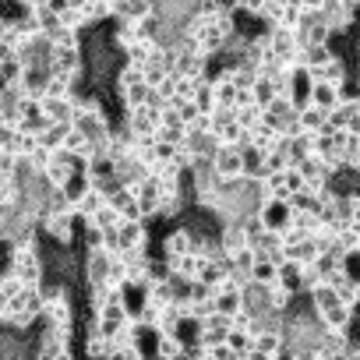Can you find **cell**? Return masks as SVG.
<instances>
[{
    "mask_svg": "<svg viewBox=\"0 0 360 360\" xmlns=\"http://www.w3.org/2000/svg\"><path fill=\"white\" fill-rule=\"evenodd\" d=\"M78 233H82V219H78L75 209H57V212H46L43 216V237L46 240L71 248L78 240Z\"/></svg>",
    "mask_w": 360,
    "mask_h": 360,
    "instance_id": "cell-1",
    "label": "cell"
},
{
    "mask_svg": "<svg viewBox=\"0 0 360 360\" xmlns=\"http://www.w3.org/2000/svg\"><path fill=\"white\" fill-rule=\"evenodd\" d=\"M113 262H117V251H110L106 244L103 248H89L85 251V286L106 283L110 272H113Z\"/></svg>",
    "mask_w": 360,
    "mask_h": 360,
    "instance_id": "cell-2",
    "label": "cell"
},
{
    "mask_svg": "<svg viewBox=\"0 0 360 360\" xmlns=\"http://www.w3.org/2000/svg\"><path fill=\"white\" fill-rule=\"evenodd\" d=\"M212 169L219 173L223 184H230V180H240V176H244V148L223 145V148L212 155Z\"/></svg>",
    "mask_w": 360,
    "mask_h": 360,
    "instance_id": "cell-3",
    "label": "cell"
},
{
    "mask_svg": "<svg viewBox=\"0 0 360 360\" xmlns=\"http://www.w3.org/2000/svg\"><path fill=\"white\" fill-rule=\"evenodd\" d=\"M159 251H162L166 258H176V255H188V251H195V233H191V226H188V223H180L176 230L162 233Z\"/></svg>",
    "mask_w": 360,
    "mask_h": 360,
    "instance_id": "cell-4",
    "label": "cell"
},
{
    "mask_svg": "<svg viewBox=\"0 0 360 360\" xmlns=\"http://www.w3.org/2000/svg\"><path fill=\"white\" fill-rule=\"evenodd\" d=\"M262 216H265V226L269 230H279L283 233L293 223V205H290V198H269L262 205Z\"/></svg>",
    "mask_w": 360,
    "mask_h": 360,
    "instance_id": "cell-5",
    "label": "cell"
},
{
    "mask_svg": "<svg viewBox=\"0 0 360 360\" xmlns=\"http://www.w3.org/2000/svg\"><path fill=\"white\" fill-rule=\"evenodd\" d=\"M283 353H286L283 328H258L255 332V356H283Z\"/></svg>",
    "mask_w": 360,
    "mask_h": 360,
    "instance_id": "cell-6",
    "label": "cell"
},
{
    "mask_svg": "<svg viewBox=\"0 0 360 360\" xmlns=\"http://www.w3.org/2000/svg\"><path fill=\"white\" fill-rule=\"evenodd\" d=\"M152 339H155L152 353H155L159 360H184V349H188V342L180 339L176 332H159V335H152Z\"/></svg>",
    "mask_w": 360,
    "mask_h": 360,
    "instance_id": "cell-7",
    "label": "cell"
},
{
    "mask_svg": "<svg viewBox=\"0 0 360 360\" xmlns=\"http://www.w3.org/2000/svg\"><path fill=\"white\" fill-rule=\"evenodd\" d=\"M279 283H283L290 293H311V290H307V272H304V262L286 258V262L279 265Z\"/></svg>",
    "mask_w": 360,
    "mask_h": 360,
    "instance_id": "cell-8",
    "label": "cell"
},
{
    "mask_svg": "<svg viewBox=\"0 0 360 360\" xmlns=\"http://www.w3.org/2000/svg\"><path fill=\"white\" fill-rule=\"evenodd\" d=\"M311 103L328 113V110H335L342 103V89L335 82H311Z\"/></svg>",
    "mask_w": 360,
    "mask_h": 360,
    "instance_id": "cell-9",
    "label": "cell"
},
{
    "mask_svg": "<svg viewBox=\"0 0 360 360\" xmlns=\"http://www.w3.org/2000/svg\"><path fill=\"white\" fill-rule=\"evenodd\" d=\"M155 15V0H113V18H148Z\"/></svg>",
    "mask_w": 360,
    "mask_h": 360,
    "instance_id": "cell-10",
    "label": "cell"
},
{
    "mask_svg": "<svg viewBox=\"0 0 360 360\" xmlns=\"http://www.w3.org/2000/svg\"><path fill=\"white\" fill-rule=\"evenodd\" d=\"M50 75H53L50 68H32V64H29V71H25V78H22V92L43 99L46 89H50Z\"/></svg>",
    "mask_w": 360,
    "mask_h": 360,
    "instance_id": "cell-11",
    "label": "cell"
},
{
    "mask_svg": "<svg viewBox=\"0 0 360 360\" xmlns=\"http://www.w3.org/2000/svg\"><path fill=\"white\" fill-rule=\"evenodd\" d=\"M297 120H300V127H304V131L318 134V131L328 124V113H325L321 106H314V103H304V106H297Z\"/></svg>",
    "mask_w": 360,
    "mask_h": 360,
    "instance_id": "cell-12",
    "label": "cell"
},
{
    "mask_svg": "<svg viewBox=\"0 0 360 360\" xmlns=\"http://www.w3.org/2000/svg\"><path fill=\"white\" fill-rule=\"evenodd\" d=\"M71 127H75V120H53L46 131H39V145H46L50 152H60V148H64V138H68Z\"/></svg>",
    "mask_w": 360,
    "mask_h": 360,
    "instance_id": "cell-13",
    "label": "cell"
},
{
    "mask_svg": "<svg viewBox=\"0 0 360 360\" xmlns=\"http://www.w3.org/2000/svg\"><path fill=\"white\" fill-rule=\"evenodd\" d=\"M148 92H152V85L145 78H138V82L117 89V99H120V106H141V103H148Z\"/></svg>",
    "mask_w": 360,
    "mask_h": 360,
    "instance_id": "cell-14",
    "label": "cell"
},
{
    "mask_svg": "<svg viewBox=\"0 0 360 360\" xmlns=\"http://www.w3.org/2000/svg\"><path fill=\"white\" fill-rule=\"evenodd\" d=\"M106 202H110V195H106V188H99V184H92V188H89V195H85V198L78 202V216H82V219H92V216H96V212H99V209H103Z\"/></svg>",
    "mask_w": 360,
    "mask_h": 360,
    "instance_id": "cell-15",
    "label": "cell"
},
{
    "mask_svg": "<svg viewBox=\"0 0 360 360\" xmlns=\"http://www.w3.org/2000/svg\"><path fill=\"white\" fill-rule=\"evenodd\" d=\"M226 342L233 346L237 360H248V356H255V332H248V328H230ZM255 360H258V356H255Z\"/></svg>",
    "mask_w": 360,
    "mask_h": 360,
    "instance_id": "cell-16",
    "label": "cell"
},
{
    "mask_svg": "<svg viewBox=\"0 0 360 360\" xmlns=\"http://www.w3.org/2000/svg\"><path fill=\"white\" fill-rule=\"evenodd\" d=\"M251 279L262 283V286H276V283H279V262L258 255V262H255V269H251Z\"/></svg>",
    "mask_w": 360,
    "mask_h": 360,
    "instance_id": "cell-17",
    "label": "cell"
},
{
    "mask_svg": "<svg viewBox=\"0 0 360 360\" xmlns=\"http://www.w3.org/2000/svg\"><path fill=\"white\" fill-rule=\"evenodd\" d=\"M332 57H335L332 43H311V46H304V68H307V71H314V68L328 64Z\"/></svg>",
    "mask_w": 360,
    "mask_h": 360,
    "instance_id": "cell-18",
    "label": "cell"
},
{
    "mask_svg": "<svg viewBox=\"0 0 360 360\" xmlns=\"http://www.w3.org/2000/svg\"><path fill=\"white\" fill-rule=\"evenodd\" d=\"M89 188H92V180H89V173H75L68 184H64V195L71 198V205H75V212H78V202L89 195Z\"/></svg>",
    "mask_w": 360,
    "mask_h": 360,
    "instance_id": "cell-19",
    "label": "cell"
},
{
    "mask_svg": "<svg viewBox=\"0 0 360 360\" xmlns=\"http://www.w3.org/2000/svg\"><path fill=\"white\" fill-rule=\"evenodd\" d=\"M0 180H22V155L0 152Z\"/></svg>",
    "mask_w": 360,
    "mask_h": 360,
    "instance_id": "cell-20",
    "label": "cell"
},
{
    "mask_svg": "<svg viewBox=\"0 0 360 360\" xmlns=\"http://www.w3.org/2000/svg\"><path fill=\"white\" fill-rule=\"evenodd\" d=\"M283 15H286V0H265V8H262V22H265V29L283 25Z\"/></svg>",
    "mask_w": 360,
    "mask_h": 360,
    "instance_id": "cell-21",
    "label": "cell"
},
{
    "mask_svg": "<svg viewBox=\"0 0 360 360\" xmlns=\"http://www.w3.org/2000/svg\"><path fill=\"white\" fill-rule=\"evenodd\" d=\"M353 113H356V103H346V99H342L335 110H328V124H332V127H349Z\"/></svg>",
    "mask_w": 360,
    "mask_h": 360,
    "instance_id": "cell-22",
    "label": "cell"
},
{
    "mask_svg": "<svg viewBox=\"0 0 360 360\" xmlns=\"http://www.w3.org/2000/svg\"><path fill=\"white\" fill-rule=\"evenodd\" d=\"M25 113H22V103L18 106H0V124H22Z\"/></svg>",
    "mask_w": 360,
    "mask_h": 360,
    "instance_id": "cell-23",
    "label": "cell"
},
{
    "mask_svg": "<svg viewBox=\"0 0 360 360\" xmlns=\"http://www.w3.org/2000/svg\"><path fill=\"white\" fill-rule=\"evenodd\" d=\"M237 8H244V11H251V15H262L265 0H237Z\"/></svg>",
    "mask_w": 360,
    "mask_h": 360,
    "instance_id": "cell-24",
    "label": "cell"
},
{
    "mask_svg": "<svg viewBox=\"0 0 360 360\" xmlns=\"http://www.w3.org/2000/svg\"><path fill=\"white\" fill-rule=\"evenodd\" d=\"M300 4H304L307 11H321V8H325V0H300Z\"/></svg>",
    "mask_w": 360,
    "mask_h": 360,
    "instance_id": "cell-25",
    "label": "cell"
},
{
    "mask_svg": "<svg viewBox=\"0 0 360 360\" xmlns=\"http://www.w3.org/2000/svg\"><path fill=\"white\" fill-rule=\"evenodd\" d=\"M18 4H25V8L36 11V8H43V4H53V0H18Z\"/></svg>",
    "mask_w": 360,
    "mask_h": 360,
    "instance_id": "cell-26",
    "label": "cell"
},
{
    "mask_svg": "<svg viewBox=\"0 0 360 360\" xmlns=\"http://www.w3.org/2000/svg\"><path fill=\"white\" fill-rule=\"evenodd\" d=\"M106 4H113V0H106Z\"/></svg>",
    "mask_w": 360,
    "mask_h": 360,
    "instance_id": "cell-27",
    "label": "cell"
}]
</instances>
